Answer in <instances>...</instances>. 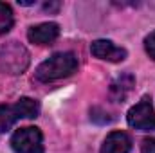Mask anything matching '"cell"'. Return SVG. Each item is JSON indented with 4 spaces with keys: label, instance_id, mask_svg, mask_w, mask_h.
Segmentation results:
<instances>
[{
    "label": "cell",
    "instance_id": "obj_1",
    "mask_svg": "<svg viewBox=\"0 0 155 153\" xmlns=\"http://www.w3.org/2000/svg\"><path fill=\"white\" fill-rule=\"evenodd\" d=\"M78 70V58L74 52H56L40 63L36 69V79L41 83H51L61 77L72 76Z\"/></svg>",
    "mask_w": 155,
    "mask_h": 153
},
{
    "label": "cell",
    "instance_id": "obj_2",
    "mask_svg": "<svg viewBox=\"0 0 155 153\" xmlns=\"http://www.w3.org/2000/svg\"><path fill=\"white\" fill-rule=\"evenodd\" d=\"M38 114V101L31 97H22L15 105H2L0 106V133H5L18 119H35Z\"/></svg>",
    "mask_w": 155,
    "mask_h": 153
},
{
    "label": "cell",
    "instance_id": "obj_3",
    "mask_svg": "<svg viewBox=\"0 0 155 153\" xmlns=\"http://www.w3.org/2000/svg\"><path fill=\"white\" fill-rule=\"evenodd\" d=\"M29 67V52L18 41H9L0 47V70L11 76L22 74Z\"/></svg>",
    "mask_w": 155,
    "mask_h": 153
},
{
    "label": "cell",
    "instance_id": "obj_4",
    "mask_svg": "<svg viewBox=\"0 0 155 153\" xmlns=\"http://www.w3.org/2000/svg\"><path fill=\"white\" fill-rule=\"evenodd\" d=\"M11 148L16 153H43V135L36 126H25L13 133Z\"/></svg>",
    "mask_w": 155,
    "mask_h": 153
},
{
    "label": "cell",
    "instance_id": "obj_5",
    "mask_svg": "<svg viewBox=\"0 0 155 153\" xmlns=\"http://www.w3.org/2000/svg\"><path fill=\"white\" fill-rule=\"evenodd\" d=\"M126 121L132 128L139 132H153L155 130V110L152 105V99L144 96L135 106L128 110Z\"/></svg>",
    "mask_w": 155,
    "mask_h": 153
},
{
    "label": "cell",
    "instance_id": "obj_6",
    "mask_svg": "<svg viewBox=\"0 0 155 153\" xmlns=\"http://www.w3.org/2000/svg\"><path fill=\"white\" fill-rule=\"evenodd\" d=\"M90 52H92V56H96L99 60H105V61H112V63L123 61L126 58V54H128L126 49L117 47L110 40H96V41H92Z\"/></svg>",
    "mask_w": 155,
    "mask_h": 153
},
{
    "label": "cell",
    "instance_id": "obj_7",
    "mask_svg": "<svg viewBox=\"0 0 155 153\" xmlns=\"http://www.w3.org/2000/svg\"><path fill=\"white\" fill-rule=\"evenodd\" d=\"M60 36V25L54 22H45V24H38L29 27L27 31V38L31 43L36 45H49Z\"/></svg>",
    "mask_w": 155,
    "mask_h": 153
},
{
    "label": "cell",
    "instance_id": "obj_8",
    "mask_svg": "<svg viewBox=\"0 0 155 153\" xmlns=\"http://www.w3.org/2000/svg\"><path fill=\"white\" fill-rule=\"evenodd\" d=\"M130 151H132V139L124 132H112L101 146V153H130Z\"/></svg>",
    "mask_w": 155,
    "mask_h": 153
},
{
    "label": "cell",
    "instance_id": "obj_9",
    "mask_svg": "<svg viewBox=\"0 0 155 153\" xmlns=\"http://www.w3.org/2000/svg\"><path fill=\"white\" fill-rule=\"evenodd\" d=\"M134 85H135V77L134 74H130V72H124V74H121V76H117L114 81H112V85H110V96H112V99L114 101H124L126 97H128V94L132 92V88H134Z\"/></svg>",
    "mask_w": 155,
    "mask_h": 153
},
{
    "label": "cell",
    "instance_id": "obj_10",
    "mask_svg": "<svg viewBox=\"0 0 155 153\" xmlns=\"http://www.w3.org/2000/svg\"><path fill=\"white\" fill-rule=\"evenodd\" d=\"M13 24H15L13 9H11L7 4L0 2V34L9 33V31H11V27H13Z\"/></svg>",
    "mask_w": 155,
    "mask_h": 153
},
{
    "label": "cell",
    "instance_id": "obj_11",
    "mask_svg": "<svg viewBox=\"0 0 155 153\" xmlns=\"http://www.w3.org/2000/svg\"><path fill=\"white\" fill-rule=\"evenodd\" d=\"M144 49H146V52L150 54V58L155 60V31H152L146 40H144Z\"/></svg>",
    "mask_w": 155,
    "mask_h": 153
},
{
    "label": "cell",
    "instance_id": "obj_12",
    "mask_svg": "<svg viewBox=\"0 0 155 153\" xmlns=\"http://www.w3.org/2000/svg\"><path fill=\"white\" fill-rule=\"evenodd\" d=\"M141 153H155V139L153 137L143 139V142H141Z\"/></svg>",
    "mask_w": 155,
    "mask_h": 153
},
{
    "label": "cell",
    "instance_id": "obj_13",
    "mask_svg": "<svg viewBox=\"0 0 155 153\" xmlns=\"http://www.w3.org/2000/svg\"><path fill=\"white\" fill-rule=\"evenodd\" d=\"M43 9L49 11V13H51V11H58V9H60V4H58V2H56V4H45Z\"/></svg>",
    "mask_w": 155,
    "mask_h": 153
}]
</instances>
